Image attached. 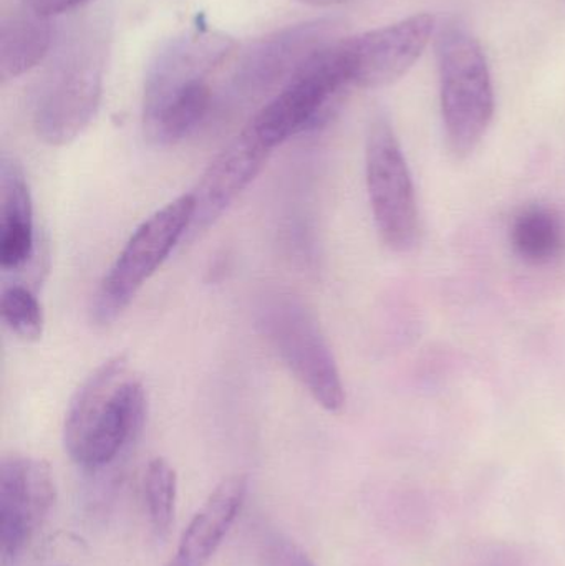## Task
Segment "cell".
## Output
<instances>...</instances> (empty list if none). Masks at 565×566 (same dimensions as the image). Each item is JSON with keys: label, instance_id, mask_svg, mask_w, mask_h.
<instances>
[{"label": "cell", "instance_id": "ba28073f", "mask_svg": "<svg viewBox=\"0 0 565 566\" xmlns=\"http://www.w3.org/2000/svg\"><path fill=\"white\" fill-rule=\"evenodd\" d=\"M365 175L375 228L390 251H414L420 235L417 195L400 142L387 116H375L365 146Z\"/></svg>", "mask_w": 565, "mask_h": 566}, {"label": "cell", "instance_id": "9c48e42d", "mask_svg": "<svg viewBox=\"0 0 565 566\" xmlns=\"http://www.w3.org/2000/svg\"><path fill=\"white\" fill-rule=\"evenodd\" d=\"M433 30V17L417 13L344 40L352 86L384 88L404 78L427 49Z\"/></svg>", "mask_w": 565, "mask_h": 566}, {"label": "cell", "instance_id": "8992f818", "mask_svg": "<svg viewBox=\"0 0 565 566\" xmlns=\"http://www.w3.org/2000/svg\"><path fill=\"white\" fill-rule=\"evenodd\" d=\"M195 208L192 192L179 196L133 232L93 296L90 313L95 325H112L128 308L139 290L165 264L176 244L188 234Z\"/></svg>", "mask_w": 565, "mask_h": 566}, {"label": "cell", "instance_id": "cb8c5ba5", "mask_svg": "<svg viewBox=\"0 0 565 566\" xmlns=\"http://www.w3.org/2000/svg\"><path fill=\"white\" fill-rule=\"evenodd\" d=\"M307 2H312V3H335V2H342V0H307Z\"/></svg>", "mask_w": 565, "mask_h": 566}, {"label": "cell", "instance_id": "6da1fadb", "mask_svg": "<svg viewBox=\"0 0 565 566\" xmlns=\"http://www.w3.org/2000/svg\"><path fill=\"white\" fill-rule=\"evenodd\" d=\"M231 36L208 29L176 35L156 52L143 90V132L156 146H175L208 118L215 80L234 53Z\"/></svg>", "mask_w": 565, "mask_h": 566}, {"label": "cell", "instance_id": "2e32d148", "mask_svg": "<svg viewBox=\"0 0 565 566\" xmlns=\"http://www.w3.org/2000/svg\"><path fill=\"white\" fill-rule=\"evenodd\" d=\"M510 241L517 258L526 264H553L565 249L563 216L550 206H527L514 216Z\"/></svg>", "mask_w": 565, "mask_h": 566}, {"label": "cell", "instance_id": "4fadbf2b", "mask_svg": "<svg viewBox=\"0 0 565 566\" xmlns=\"http://www.w3.org/2000/svg\"><path fill=\"white\" fill-rule=\"evenodd\" d=\"M35 254V222L22 166L3 156L0 165V268L22 271Z\"/></svg>", "mask_w": 565, "mask_h": 566}, {"label": "cell", "instance_id": "3957f363", "mask_svg": "<svg viewBox=\"0 0 565 566\" xmlns=\"http://www.w3.org/2000/svg\"><path fill=\"white\" fill-rule=\"evenodd\" d=\"M106 42L98 32L73 36L43 75L33 99V128L50 146L75 142L98 112Z\"/></svg>", "mask_w": 565, "mask_h": 566}, {"label": "cell", "instance_id": "277c9868", "mask_svg": "<svg viewBox=\"0 0 565 566\" xmlns=\"http://www.w3.org/2000/svg\"><path fill=\"white\" fill-rule=\"evenodd\" d=\"M437 59L444 136L451 153L467 158L493 122L496 99L490 65L477 36L458 23L438 32Z\"/></svg>", "mask_w": 565, "mask_h": 566}, {"label": "cell", "instance_id": "ac0fdd59", "mask_svg": "<svg viewBox=\"0 0 565 566\" xmlns=\"http://www.w3.org/2000/svg\"><path fill=\"white\" fill-rule=\"evenodd\" d=\"M0 313L7 328L17 338L25 343H35L42 338L45 326L42 305L29 286L20 282L3 285Z\"/></svg>", "mask_w": 565, "mask_h": 566}, {"label": "cell", "instance_id": "7a4b0ae2", "mask_svg": "<svg viewBox=\"0 0 565 566\" xmlns=\"http://www.w3.org/2000/svg\"><path fill=\"white\" fill-rule=\"evenodd\" d=\"M146 418V391L125 353L100 365L76 389L63 422L66 454L85 471L112 464Z\"/></svg>", "mask_w": 565, "mask_h": 566}, {"label": "cell", "instance_id": "30bf717a", "mask_svg": "<svg viewBox=\"0 0 565 566\" xmlns=\"http://www.w3.org/2000/svg\"><path fill=\"white\" fill-rule=\"evenodd\" d=\"M334 23L327 20L299 23L258 40L239 59L231 76L232 92L259 98L282 88L318 50L331 45Z\"/></svg>", "mask_w": 565, "mask_h": 566}, {"label": "cell", "instance_id": "8fae6325", "mask_svg": "<svg viewBox=\"0 0 565 566\" xmlns=\"http://www.w3.org/2000/svg\"><path fill=\"white\" fill-rule=\"evenodd\" d=\"M55 502V484L45 461L10 455L0 462V545L15 557L42 527Z\"/></svg>", "mask_w": 565, "mask_h": 566}, {"label": "cell", "instance_id": "e0dca14e", "mask_svg": "<svg viewBox=\"0 0 565 566\" xmlns=\"http://www.w3.org/2000/svg\"><path fill=\"white\" fill-rule=\"evenodd\" d=\"M381 517L395 537L411 544L425 541L437 521L433 502L415 488H400L385 495Z\"/></svg>", "mask_w": 565, "mask_h": 566}, {"label": "cell", "instance_id": "7402d4cb", "mask_svg": "<svg viewBox=\"0 0 565 566\" xmlns=\"http://www.w3.org/2000/svg\"><path fill=\"white\" fill-rule=\"evenodd\" d=\"M23 2H25L27 9L50 19V17L59 15V13L79 9V7L88 3L90 0H23Z\"/></svg>", "mask_w": 565, "mask_h": 566}, {"label": "cell", "instance_id": "52a82bcc", "mask_svg": "<svg viewBox=\"0 0 565 566\" xmlns=\"http://www.w3.org/2000/svg\"><path fill=\"white\" fill-rule=\"evenodd\" d=\"M342 42L318 50L249 123L269 148H278L331 118L352 86Z\"/></svg>", "mask_w": 565, "mask_h": 566}, {"label": "cell", "instance_id": "ffe728a7", "mask_svg": "<svg viewBox=\"0 0 565 566\" xmlns=\"http://www.w3.org/2000/svg\"><path fill=\"white\" fill-rule=\"evenodd\" d=\"M471 566H537L536 558L516 542H484L474 548Z\"/></svg>", "mask_w": 565, "mask_h": 566}, {"label": "cell", "instance_id": "5b68a950", "mask_svg": "<svg viewBox=\"0 0 565 566\" xmlns=\"http://www.w3.org/2000/svg\"><path fill=\"white\" fill-rule=\"evenodd\" d=\"M259 325L285 368L325 411L345 406V388L334 353L311 310L291 293L269 295Z\"/></svg>", "mask_w": 565, "mask_h": 566}, {"label": "cell", "instance_id": "9a60e30c", "mask_svg": "<svg viewBox=\"0 0 565 566\" xmlns=\"http://www.w3.org/2000/svg\"><path fill=\"white\" fill-rule=\"evenodd\" d=\"M52 46L49 19L30 9L2 17L0 23V78H19L35 69Z\"/></svg>", "mask_w": 565, "mask_h": 566}, {"label": "cell", "instance_id": "5bb4252c", "mask_svg": "<svg viewBox=\"0 0 565 566\" xmlns=\"http://www.w3.org/2000/svg\"><path fill=\"white\" fill-rule=\"evenodd\" d=\"M248 494V479H224L192 517L179 542L178 555L195 566H202L218 551L238 518Z\"/></svg>", "mask_w": 565, "mask_h": 566}, {"label": "cell", "instance_id": "44dd1931", "mask_svg": "<svg viewBox=\"0 0 565 566\" xmlns=\"http://www.w3.org/2000/svg\"><path fill=\"white\" fill-rule=\"evenodd\" d=\"M264 560L265 566H317L295 542L282 537L265 544Z\"/></svg>", "mask_w": 565, "mask_h": 566}, {"label": "cell", "instance_id": "7c38bea8", "mask_svg": "<svg viewBox=\"0 0 565 566\" xmlns=\"http://www.w3.org/2000/svg\"><path fill=\"white\" fill-rule=\"evenodd\" d=\"M271 153L272 149L245 126L241 135L212 159L192 191L196 202L195 219L189 229L192 235L205 232L231 208L264 168Z\"/></svg>", "mask_w": 565, "mask_h": 566}, {"label": "cell", "instance_id": "603a6c76", "mask_svg": "<svg viewBox=\"0 0 565 566\" xmlns=\"http://www.w3.org/2000/svg\"><path fill=\"white\" fill-rule=\"evenodd\" d=\"M166 566H195V565L189 564L188 560H185V558L179 557V555L176 554V557L172 558V560L169 562V564Z\"/></svg>", "mask_w": 565, "mask_h": 566}, {"label": "cell", "instance_id": "d6986e66", "mask_svg": "<svg viewBox=\"0 0 565 566\" xmlns=\"http://www.w3.org/2000/svg\"><path fill=\"white\" fill-rule=\"evenodd\" d=\"M178 475L166 459H153L145 474V499L149 521L159 537L168 534L175 522Z\"/></svg>", "mask_w": 565, "mask_h": 566}]
</instances>
